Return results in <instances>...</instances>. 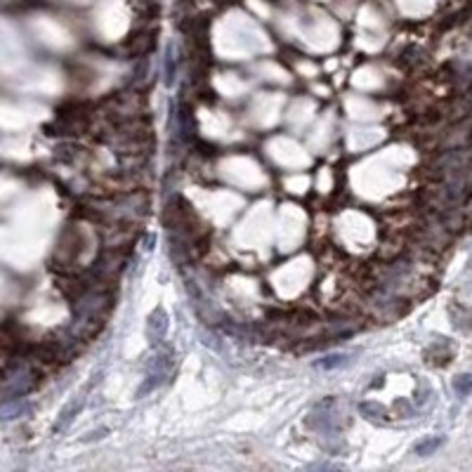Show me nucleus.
<instances>
[{
  "instance_id": "f257e3e1",
  "label": "nucleus",
  "mask_w": 472,
  "mask_h": 472,
  "mask_svg": "<svg viewBox=\"0 0 472 472\" xmlns=\"http://www.w3.org/2000/svg\"><path fill=\"white\" fill-rule=\"evenodd\" d=\"M170 359H172L170 352H163V354H159V357L153 359L152 369H149L147 376H144V383H142V388L137 389V397L149 395V392H153V389L166 380L168 373H170Z\"/></svg>"
},
{
  "instance_id": "f03ea898",
  "label": "nucleus",
  "mask_w": 472,
  "mask_h": 472,
  "mask_svg": "<svg viewBox=\"0 0 472 472\" xmlns=\"http://www.w3.org/2000/svg\"><path fill=\"white\" fill-rule=\"evenodd\" d=\"M168 333V314L163 307H156L147 319V340L152 347H159L166 340Z\"/></svg>"
},
{
  "instance_id": "7ed1b4c3",
  "label": "nucleus",
  "mask_w": 472,
  "mask_h": 472,
  "mask_svg": "<svg viewBox=\"0 0 472 472\" xmlns=\"http://www.w3.org/2000/svg\"><path fill=\"white\" fill-rule=\"evenodd\" d=\"M83 397H78V399H71L69 404H66L65 408H62V414H59L57 423H55V428H52V433L59 434V433H65L66 428H69L71 423H74V418L78 415V411L83 408Z\"/></svg>"
},
{
  "instance_id": "20e7f679",
  "label": "nucleus",
  "mask_w": 472,
  "mask_h": 472,
  "mask_svg": "<svg viewBox=\"0 0 472 472\" xmlns=\"http://www.w3.org/2000/svg\"><path fill=\"white\" fill-rule=\"evenodd\" d=\"M440 447H444V437H428V440L415 444L414 453L415 456H430V453H434Z\"/></svg>"
},
{
  "instance_id": "39448f33",
  "label": "nucleus",
  "mask_w": 472,
  "mask_h": 472,
  "mask_svg": "<svg viewBox=\"0 0 472 472\" xmlns=\"http://www.w3.org/2000/svg\"><path fill=\"white\" fill-rule=\"evenodd\" d=\"M347 354H331V357H324L321 362H317V369H338V366L347 364Z\"/></svg>"
}]
</instances>
